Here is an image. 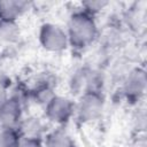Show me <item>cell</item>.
<instances>
[{"label": "cell", "mask_w": 147, "mask_h": 147, "mask_svg": "<svg viewBox=\"0 0 147 147\" xmlns=\"http://www.w3.org/2000/svg\"><path fill=\"white\" fill-rule=\"evenodd\" d=\"M70 34L72 41L78 45H85L93 38L94 24L85 15H76L71 20Z\"/></svg>", "instance_id": "obj_1"}, {"label": "cell", "mask_w": 147, "mask_h": 147, "mask_svg": "<svg viewBox=\"0 0 147 147\" xmlns=\"http://www.w3.org/2000/svg\"><path fill=\"white\" fill-rule=\"evenodd\" d=\"M41 39L46 47L52 49L62 48L65 45V36L56 26H45L41 33Z\"/></svg>", "instance_id": "obj_2"}, {"label": "cell", "mask_w": 147, "mask_h": 147, "mask_svg": "<svg viewBox=\"0 0 147 147\" xmlns=\"http://www.w3.org/2000/svg\"><path fill=\"white\" fill-rule=\"evenodd\" d=\"M70 109L71 105L68 102V100L54 99L53 102L49 105L48 111L52 118H54V121H64L70 114Z\"/></svg>", "instance_id": "obj_3"}, {"label": "cell", "mask_w": 147, "mask_h": 147, "mask_svg": "<svg viewBox=\"0 0 147 147\" xmlns=\"http://www.w3.org/2000/svg\"><path fill=\"white\" fill-rule=\"evenodd\" d=\"M99 101L100 100L95 95L86 96V99L82 103V108H80L82 115L87 119L93 118L99 113V109H100V102Z\"/></svg>", "instance_id": "obj_4"}, {"label": "cell", "mask_w": 147, "mask_h": 147, "mask_svg": "<svg viewBox=\"0 0 147 147\" xmlns=\"http://www.w3.org/2000/svg\"><path fill=\"white\" fill-rule=\"evenodd\" d=\"M145 87V75L144 72L137 71L134 75L131 76L130 80L127 82V93L130 92L131 94L134 93H141Z\"/></svg>", "instance_id": "obj_5"}, {"label": "cell", "mask_w": 147, "mask_h": 147, "mask_svg": "<svg viewBox=\"0 0 147 147\" xmlns=\"http://www.w3.org/2000/svg\"><path fill=\"white\" fill-rule=\"evenodd\" d=\"M20 9V3L17 2H1L0 3V14L6 20H11L16 16Z\"/></svg>", "instance_id": "obj_6"}, {"label": "cell", "mask_w": 147, "mask_h": 147, "mask_svg": "<svg viewBox=\"0 0 147 147\" xmlns=\"http://www.w3.org/2000/svg\"><path fill=\"white\" fill-rule=\"evenodd\" d=\"M68 145H69L68 137L64 134L56 133L53 137H51L48 147H68Z\"/></svg>", "instance_id": "obj_7"}, {"label": "cell", "mask_w": 147, "mask_h": 147, "mask_svg": "<svg viewBox=\"0 0 147 147\" xmlns=\"http://www.w3.org/2000/svg\"><path fill=\"white\" fill-rule=\"evenodd\" d=\"M17 141L13 133L5 132L0 136V147H16Z\"/></svg>", "instance_id": "obj_8"}, {"label": "cell", "mask_w": 147, "mask_h": 147, "mask_svg": "<svg viewBox=\"0 0 147 147\" xmlns=\"http://www.w3.org/2000/svg\"><path fill=\"white\" fill-rule=\"evenodd\" d=\"M22 147H39L38 145H36L34 142H29L28 145H25V146H22Z\"/></svg>", "instance_id": "obj_9"}]
</instances>
